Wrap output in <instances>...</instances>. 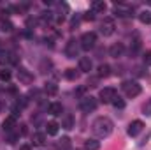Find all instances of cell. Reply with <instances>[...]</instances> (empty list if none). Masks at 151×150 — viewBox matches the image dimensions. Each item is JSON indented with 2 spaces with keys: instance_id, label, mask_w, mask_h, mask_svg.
Segmentation results:
<instances>
[{
  "instance_id": "36",
  "label": "cell",
  "mask_w": 151,
  "mask_h": 150,
  "mask_svg": "<svg viewBox=\"0 0 151 150\" xmlns=\"http://www.w3.org/2000/svg\"><path fill=\"white\" fill-rule=\"evenodd\" d=\"M19 150H32V147H30V145H21Z\"/></svg>"
},
{
  "instance_id": "1",
  "label": "cell",
  "mask_w": 151,
  "mask_h": 150,
  "mask_svg": "<svg viewBox=\"0 0 151 150\" xmlns=\"http://www.w3.org/2000/svg\"><path fill=\"white\" fill-rule=\"evenodd\" d=\"M113 129H114V124L107 117H99L91 124V131H93V134L97 138H107L113 133Z\"/></svg>"
},
{
  "instance_id": "32",
  "label": "cell",
  "mask_w": 151,
  "mask_h": 150,
  "mask_svg": "<svg viewBox=\"0 0 151 150\" xmlns=\"http://www.w3.org/2000/svg\"><path fill=\"white\" fill-rule=\"evenodd\" d=\"M83 18H84L86 21H93V20H95V12H93V11H88V12H86Z\"/></svg>"
},
{
  "instance_id": "12",
  "label": "cell",
  "mask_w": 151,
  "mask_h": 150,
  "mask_svg": "<svg viewBox=\"0 0 151 150\" xmlns=\"http://www.w3.org/2000/svg\"><path fill=\"white\" fill-rule=\"evenodd\" d=\"M123 53H125V46H123L121 42H116V44H113V46L109 48V55H111L113 58L123 57Z\"/></svg>"
},
{
  "instance_id": "25",
  "label": "cell",
  "mask_w": 151,
  "mask_h": 150,
  "mask_svg": "<svg viewBox=\"0 0 151 150\" xmlns=\"http://www.w3.org/2000/svg\"><path fill=\"white\" fill-rule=\"evenodd\" d=\"M65 78L74 81V79L79 78V71H76V69H67V71H65Z\"/></svg>"
},
{
  "instance_id": "31",
  "label": "cell",
  "mask_w": 151,
  "mask_h": 150,
  "mask_svg": "<svg viewBox=\"0 0 151 150\" xmlns=\"http://www.w3.org/2000/svg\"><path fill=\"white\" fill-rule=\"evenodd\" d=\"M142 113H144V115H148V117L151 115V99L144 104V106H142Z\"/></svg>"
},
{
  "instance_id": "10",
  "label": "cell",
  "mask_w": 151,
  "mask_h": 150,
  "mask_svg": "<svg viewBox=\"0 0 151 150\" xmlns=\"http://www.w3.org/2000/svg\"><path fill=\"white\" fill-rule=\"evenodd\" d=\"M18 79H19V83H23V85H30L32 81H34V76L30 71H27V69H19L18 71Z\"/></svg>"
},
{
  "instance_id": "24",
  "label": "cell",
  "mask_w": 151,
  "mask_h": 150,
  "mask_svg": "<svg viewBox=\"0 0 151 150\" xmlns=\"http://www.w3.org/2000/svg\"><path fill=\"white\" fill-rule=\"evenodd\" d=\"M69 11V5L67 4H58V20L63 21L65 20V12Z\"/></svg>"
},
{
  "instance_id": "11",
  "label": "cell",
  "mask_w": 151,
  "mask_h": 150,
  "mask_svg": "<svg viewBox=\"0 0 151 150\" xmlns=\"http://www.w3.org/2000/svg\"><path fill=\"white\" fill-rule=\"evenodd\" d=\"M93 69V62L90 60V57H81L79 58V71L81 73H90Z\"/></svg>"
},
{
  "instance_id": "14",
  "label": "cell",
  "mask_w": 151,
  "mask_h": 150,
  "mask_svg": "<svg viewBox=\"0 0 151 150\" xmlns=\"http://www.w3.org/2000/svg\"><path fill=\"white\" fill-rule=\"evenodd\" d=\"M47 111L51 113L53 117H58V115L63 113V106H62L60 103H51V104L47 106Z\"/></svg>"
},
{
  "instance_id": "13",
  "label": "cell",
  "mask_w": 151,
  "mask_h": 150,
  "mask_svg": "<svg viewBox=\"0 0 151 150\" xmlns=\"http://www.w3.org/2000/svg\"><path fill=\"white\" fill-rule=\"evenodd\" d=\"M107 9V5H106V2L104 0H93L91 2V11L97 14V12H104Z\"/></svg>"
},
{
  "instance_id": "8",
  "label": "cell",
  "mask_w": 151,
  "mask_h": 150,
  "mask_svg": "<svg viewBox=\"0 0 151 150\" xmlns=\"http://www.w3.org/2000/svg\"><path fill=\"white\" fill-rule=\"evenodd\" d=\"M99 97H100V101H102V103H113L114 97H116V90L111 88V87H106V88H102V90H100Z\"/></svg>"
},
{
  "instance_id": "17",
  "label": "cell",
  "mask_w": 151,
  "mask_h": 150,
  "mask_svg": "<svg viewBox=\"0 0 151 150\" xmlns=\"http://www.w3.org/2000/svg\"><path fill=\"white\" fill-rule=\"evenodd\" d=\"M32 141H34L35 147H42V145L46 143V134H44V133H35L34 138H32Z\"/></svg>"
},
{
  "instance_id": "23",
  "label": "cell",
  "mask_w": 151,
  "mask_h": 150,
  "mask_svg": "<svg viewBox=\"0 0 151 150\" xmlns=\"http://www.w3.org/2000/svg\"><path fill=\"white\" fill-rule=\"evenodd\" d=\"M139 20H141V23H144V25H151V11H142V12H139Z\"/></svg>"
},
{
  "instance_id": "29",
  "label": "cell",
  "mask_w": 151,
  "mask_h": 150,
  "mask_svg": "<svg viewBox=\"0 0 151 150\" xmlns=\"http://www.w3.org/2000/svg\"><path fill=\"white\" fill-rule=\"evenodd\" d=\"M113 104H114V108H125V101L123 99H119V97H114V101H113Z\"/></svg>"
},
{
  "instance_id": "20",
  "label": "cell",
  "mask_w": 151,
  "mask_h": 150,
  "mask_svg": "<svg viewBox=\"0 0 151 150\" xmlns=\"http://www.w3.org/2000/svg\"><path fill=\"white\" fill-rule=\"evenodd\" d=\"M44 92H46L47 95H56V94H58V87H56V83H46Z\"/></svg>"
},
{
  "instance_id": "5",
  "label": "cell",
  "mask_w": 151,
  "mask_h": 150,
  "mask_svg": "<svg viewBox=\"0 0 151 150\" xmlns=\"http://www.w3.org/2000/svg\"><path fill=\"white\" fill-rule=\"evenodd\" d=\"M114 28H116V25H114V20H113V18H104V20H102V23H100V34H102L104 37L113 36V34H114Z\"/></svg>"
},
{
  "instance_id": "22",
  "label": "cell",
  "mask_w": 151,
  "mask_h": 150,
  "mask_svg": "<svg viewBox=\"0 0 151 150\" xmlns=\"http://www.w3.org/2000/svg\"><path fill=\"white\" fill-rule=\"evenodd\" d=\"M100 149V143L97 140H86L84 141V150H99Z\"/></svg>"
},
{
  "instance_id": "34",
  "label": "cell",
  "mask_w": 151,
  "mask_h": 150,
  "mask_svg": "<svg viewBox=\"0 0 151 150\" xmlns=\"http://www.w3.org/2000/svg\"><path fill=\"white\" fill-rule=\"evenodd\" d=\"M97 83H99V78H90L88 79V87H97Z\"/></svg>"
},
{
  "instance_id": "19",
  "label": "cell",
  "mask_w": 151,
  "mask_h": 150,
  "mask_svg": "<svg viewBox=\"0 0 151 150\" xmlns=\"http://www.w3.org/2000/svg\"><path fill=\"white\" fill-rule=\"evenodd\" d=\"M56 150H70V140L69 138H62L56 143Z\"/></svg>"
},
{
  "instance_id": "3",
  "label": "cell",
  "mask_w": 151,
  "mask_h": 150,
  "mask_svg": "<svg viewBox=\"0 0 151 150\" xmlns=\"http://www.w3.org/2000/svg\"><path fill=\"white\" fill-rule=\"evenodd\" d=\"M79 44H81V48H83V50L90 51V50H93V48H95V44H97V36H95L93 32H86V34H83V36H81Z\"/></svg>"
},
{
  "instance_id": "4",
  "label": "cell",
  "mask_w": 151,
  "mask_h": 150,
  "mask_svg": "<svg viewBox=\"0 0 151 150\" xmlns=\"http://www.w3.org/2000/svg\"><path fill=\"white\" fill-rule=\"evenodd\" d=\"M97 106H99V103H97V99H95V97H91V95H86V97H83V99L79 101V108H81L84 113L95 111V110H97Z\"/></svg>"
},
{
  "instance_id": "30",
  "label": "cell",
  "mask_w": 151,
  "mask_h": 150,
  "mask_svg": "<svg viewBox=\"0 0 151 150\" xmlns=\"http://www.w3.org/2000/svg\"><path fill=\"white\" fill-rule=\"evenodd\" d=\"M16 140H18V134H16V133H12V131L7 133V143H14Z\"/></svg>"
},
{
  "instance_id": "21",
  "label": "cell",
  "mask_w": 151,
  "mask_h": 150,
  "mask_svg": "<svg viewBox=\"0 0 151 150\" xmlns=\"http://www.w3.org/2000/svg\"><path fill=\"white\" fill-rule=\"evenodd\" d=\"M99 78H107V76L111 74V67L107 66V64H102V66H99Z\"/></svg>"
},
{
  "instance_id": "18",
  "label": "cell",
  "mask_w": 151,
  "mask_h": 150,
  "mask_svg": "<svg viewBox=\"0 0 151 150\" xmlns=\"http://www.w3.org/2000/svg\"><path fill=\"white\" fill-rule=\"evenodd\" d=\"M58 127H60V125H58L56 122H47V124H46V133H47L49 136H55V134L58 133Z\"/></svg>"
},
{
  "instance_id": "35",
  "label": "cell",
  "mask_w": 151,
  "mask_h": 150,
  "mask_svg": "<svg viewBox=\"0 0 151 150\" xmlns=\"http://www.w3.org/2000/svg\"><path fill=\"white\" fill-rule=\"evenodd\" d=\"M19 127H21V134H27V133H28V129H27V125H25V124H23V125H19Z\"/></svg>"
},
{
  "instance_id": "37",
  "label": "cell",
  "mask_w": 151,
  "mask_h": 150,
  "mask_svg": "<svg viewBox=\"0 0 151 150\" xmlns=\"http://www.w3.org/2000/svg\"><path fill=\"white\" fill-rule=\"evenodd\" d=\"M4 108H5V103H4V101H0V111H2Z\"/></svg>"
},
{
  "instance_id": "2",
  "label": "cell",
  "mask_w": 151,
  "mask_h": 150,
  "mask_svg": "<svg viewBox=\"0 0 151 150\" xmlns=\"http://www.w3.org/2000/svg\"><path fill=\"white\" fill-rule=\"evenodd\" d=\"M121 88H123V92H125L127 97H137L141 94V90H142L137 81H125L121 85Z\"/></svg>"
},
{
  "instance_id": "16",
  "label": "cell",
  "mask_w": 151,
  "mask_h": 150,
  "mask_svg": "<svg viewBox=\"0 0 151 150\" xmlns=\"http://www.w3.org/2000/svg\"><path fill=\"white\" fill-rule=\"evenodd\" d=\"M62 127H63V129H67V131H69V129H72V127H74V117L67 113V115L63 117V120H62Z\"/></svg>"
},
{
  "instance_id": "33",
  "label": "cell",
  "mask_w": 151,
  "mask_h": 150,
  "mask_svg": "<svg viewBox=\"0 0 151 150\" xmlns=\"http://www.w3.org/2000/svg\"><path fill=\"white\" fill-rule=\"evenodd\" d=\"M144 64L151 66V51H146V53H144Z\"/></svg>"
},
{
  "instance_id": "9",
  "label": "cell",
  "mask_w": 151,
  "mask_h": 150,
  "mask_svg": "<svg viewBox=\"0 0 151 150\" xmlns=\"http://www.w3.org/2000/svg\"><path fill=\"white\" fill-rule=\"evenodd\" d=\"M144 129V124L141 122V120H134V122H130V125H128V129H127V133H128V136H137L141 131Z\"/></svg>"
},
{
  "instance_id": "26",
  "label": "cell",
  "mask_w": 151,
  "mask_h": 150,
  "mask_svg": "<svg viewBox=\"0 0 151 150\" xmlns=\"http://www.w3.org/2000/svg\"><path fill=\"white\" fill-rule=\"evenodd\" d=\"M28 106V99L25 97V95H21V97H18V104H16V108H19V110H23V108H27Z\"/></svg>"
},
{
  "instance_id": "15",
  "label": "cell",
  "mask_w": 151,
  "mask_h": 150,
  "mask_svg": "<svg viewBox=\"0 0 151 150\" xmlns=\"http://www.w3.org/2000/svg\"><path fill=\"white\" fill-rule=\"evenodd\" d=\"M14 124H16V117H14V115L7 117V118L4 120V124H2V125H4V131H5V133H11L12 127H14Z\"/></svg>"
},
{
  "instance_id": "6",
  "label": "cell",
  "mask_w": 151,
  "mask_h": 150,
  "mask_svg": "<svg viewBox=\"0 0 151 150\" xmlns=\"http://www.w3.org/2000/svg\"><path fill=\"white\" fill-rule=\"evenodd\" d=\"M79 50H81L79 41L69 39V42H67V46H65V55H67L69 58H76V57H79Z\"/></svg>"
},
{
  "instance_id": "28",
  "label": "cell",
  "mask_w": 151,
  "mask_h": 150,
  "mask_svg": "<svg viewBox=\"0 0 151 150\" xmlns=\"http://www.w3.org/2000/svg\"><path fill=\"white\" fill-rule=\"evenodd\" d=\"M0 79H2V81H9V79H11V71H9V69H2V71H0Z\"/></svg>"
},
{
  "instance_id": "7",
  "label": "cell",
  "mask_w": 151,
  "mask_h": 150,
  "mask_svg": "<svg viewBox=\"0 0 151 150\" xmlns=\"http://www.w3.org/2000/svg\"><path fill=\"white\" fill-rule=\"evenodd\" d=\"M113 12H114V16H118V18H130L132 12H134V7H127V5L116 4L113 7Z\"/></svg>"
},
{
  "instance_id": "27",
  "label": "cell",
  "mask_w": 151,
  "mask_h": 150,
  "mask_svg": "<svg viewBox=\"0 0 151 150\" xmlns=\"http://www.w3.org/2000/svg\"><path fill=\"white\" fill-rule=\"evenodd\" d=\"M0 27H2L4 32H11V30H12V23H11V21H5V20H2Z\"/></svg>"
}]
</instances>
